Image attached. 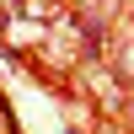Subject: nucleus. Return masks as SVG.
<instances>
[{"mask_svg":"<svg viewBox=\"0 0 134 134\" xmlns=\"http://www.w3.org/2000/svg\"><path fill=\"white\" fill-rule=\"evenodd\" d=\"M5 38L16 48H43V21H27V16H11L5 21Z\"/></svg>","mask_w":134,"mask_h":134,"instance_id":"nucleus-2","label":"nucleus"},{"mask_svg":"<svg viewBox=\"0 0 134 134\" xmlns=\"http://www.w3.org/2000/svg\"><path fill=\"white\" fill-rule=\"evenodd\" d=\"M43 48L54 54L59 64H70L75 54L86 48V38H81V21H70V16H59L54 27H43Z\"/></svg>","mask_w":134,"mask_h":134,"instance_id":"nucleus-1","label":"nucleus"}]
</instances>
